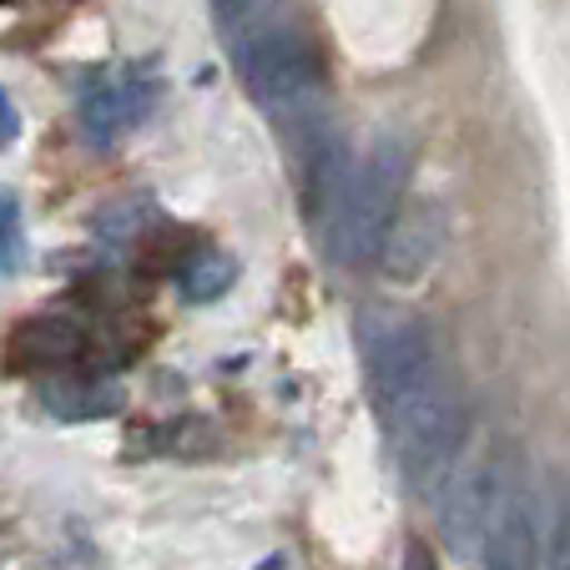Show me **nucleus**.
Returning <instances> with one entry per match:
<instances>
[{
    "instance_id": "8",
    "label": "nucleus",
    "mask_w": 570,
    "mask_h": 570,
    "mask_svg": "<svg viewBox=\"0 0 570 570\" xmlns=\"http://www.w3.org/2000/svg\"><path fill=\"white\" fill-rule=\"evenodd\" d=\"M484 570H546V540H540V510L530 490L505 484L500 510L484 530Z\"/></svg>"
},
{
    "instance_id": "4",
    "label": "nucleus",
    "mask_w": 570,
    "mask_h": 570,
    "mask_svg": "<svg viewBox=\"0 0 570 570\" xmlns=\"http://www.w3.org/2000/svg\"><path fill=\"white\" fill-rule=\"evenodd\" d=\"M358 338H364L368 389H374L379 414H394L414 389H424L440 374V354H434L430 328L404 308H368Z\"/></svg>"
},
{
    "instance_id": "14",
    "label": "nucleus",
    "mask_w": 570,
    "mask_h": 570,
    "mask_svg": "<svg viewBox=\"0 0 570 570\" xmlns=\"http://www.w3.org/2000/svg\"><path fill=\"white\" fill-rule=\"evenodd\" d=\"M213 11L227 36H243V31H253V26L273 21V16H278V0H213Z\"/></svg>"
},
{
    "instance_id": "17",
    "label": "nucleus",
    "mask_w": 570,
    "mask_h": 570,
    "mask_svg": "<svg viewBox=\"0 0 570 570\" xmlns=\"http://www.w3.org/2000/svg\"><path fill=\"white\" fill-rule=\"evenodd\" d=\"M16 137H21V117H16V101L0 87V147H11Z\"/></svg>"
},
{
    "instance_id": "13",
    "label": "nucleus",
    "mask_w": 570,
    "mask_h": 570,
    "mask_svg": "<svg viewBox=\"0 0 570 570\" xmlns=\"http://www.w3.org/2000/svg\"><path fill=\"white\" fill-rule=\"evenodd\" d=\"M26 263V223H21V203L16 193L0 187V273H21Z\"/></svg>"
},
{
    "instance_id": "6",
    "label": "nucleus",
    "mask_w": 570,
    "mask_h": 570,
    "mask_svg": "<svg viewBox=\"0 0 570 570\" xmlns=\"http://www.w3.org/2000/svg\"><path fill=\"white\" fill-rule=\"evenodd\" d=\"M500 495H505V474H500V460H480L450 484L440 510V530H444V546L454 556H470V550L484 546V530L495 520Z\"/></svg>"
},
{
    "instance_id": "9",
    "label": "nucleus",
    "mask_w": 570,
    "mask_h": 570,
    "mask_svg": "<svg viewBox=\"0 0 570 570\" xmlns=\"http://www.w3.org/2000/svg\"><path fill=\"white\" fill-rule=\"evenodd\" d=\"M87 358V328L66 313H36V318L16 323L6 338V364L26 368V374H46V368H71Z\"/></svg>"
},
{
    "instance_id": "1",
    "label": "nucleus",
    "mask_w": 570,
    "mask_h": 570,
    "mask_svg": "<svg viewBox=\"0 0 570 570\" xmlns=\"http://www.w3.org/2000/svg\"><path fill=\"white\" fill-rule=\"evenodd\" d=\"M233 66H237V81L248 87V97L268 117L303 121V127L318 121L313 107L323 97V61H318V46L308 41V31L273 16V21L233 36Z\"/></svg>"
},
{
    "instance_id": "3",
    "label": "nucleus",
    "mask_w": 570,
    "mask_h": 570,
    "mask_svg": "<svg viewBox=\"0 0 570 570\" xmlns=\"http://www.w3.org/2000/svg\"><path fill=\"white\" fill-rule=\"evenodd\" d=\"M384 430L394 440V460L404 470L414 495H434L444 490L454 460L464 450V434H470V410H464V394L450 374H434L424 389H414L394 414H384Z\"/></svg>"
},
{
    "instance_id": "18",
    "label": "nucleus",
    "mask_w": 570,
    "mask_h": 570,
    "mask_svg": "<svg viewBox=\"0 0 570 570\" xmlns=\"http://www.w3.org/2000/svg\"><path fill=\"white\" fill-rule=\"evenodd\" d=\"M404 570H440V560H434L430 550H424L420 540H414V546H410V556H404Z\"/></svg>"
},
{
    "instance_id": "16",
    "label": "nucleus",
    "mask_w": 570,
    "mask_h": 570,
    "mask_svg": "<svg viewBox=\"0 0 570 570\" xmlns=\"http://www.w3.org/2000/svg\"><path fill=\"white\" fill-rule=\"evenodd\" d=\"M550 570H570V495L560 500L556 540H550Z\"/></svg>"
},
{
    "instance_id": "10",
    "label": "nucleus",
    "mask_w": 570,
    "mask_h": 570,
    "mask_svg": "<svg viewBox=\"0 0 570 570\" xmlns=\"http://www.w3.org/2000/svg\"><path fill=\"white\" fill-rule=\"evenodd\" d=\"M147 111H151V87L137 71H127V76L101 71L97 81L81 91V127H87L97 141H111L117 131L137 127Z\"/></svg>"
},
{
    "instance_id": "12",
    "label": "nucleus",
    "mask_w": 570,
    "mask_h": 570,
    "mask_svg": "<svg viewBox=\"0 0 570 570\" xmlns=\"http://www.w3.org/2000/svg\"><path fill=\"white\" fill-rule=\"evenodd\" d=\"M233 278H237V263L227 258V253H197V258L183 263V293L193 303L223 298V293L233 288Z\"/></svg>"
},
{
    "instance_id": "2",
    "label": "nucleus",
    "mask_w": 570,
    "mask_h": 570,
    "mask_svg": "<svg viewBox=\"0 0 570 570\" xmlns=\"http://www.w3.org/2000/svg\"><path fill=\"white\" fill-rule=\"evenodd\" d=\"M414 173V147L410 137L399 131H384L374 137V147L364 151V161L354 167L344 187V203H338L334 223H328V253L344 268H364L368 258H379V243H384L389 223L404 207V187H410Z\"/></svg>"
},
{
    "instance_id": "7",
    "label": "nucleus",
    "mask_w": 570,
    "mask_h": 570,
    "mask_svg": "<svg viewBox=\"0 0 570 570\" xmlns=\"http://www.w3.org/2000/svg\"><path fill=\"white\" fill-rule=\"evenodd\" d=\"M444 253V207L440 203H410L399 207L389 223L384 243H379V268L394 283H414L440 263Z\"/></svg>"
},
{
    "instance_id": "15",
    "label": "nucleus",
    "mask_w": 570,
    "mask_h": 570,
    "mask_svg": "<svg viewBox=\"0 0 570 570\" xmlns=\"http://www.w3.org/2000/svg\"><path fill=\"white\" fill-rule=\"evenodd\" d=\"M141 223H147V207L141 203H117L97 217V227L107 237H131V233H141Z\"/></svg>"
},
{
    "instance_id": "11",
    "label": "nucleus",
    "mask_w": 570,
    "mask_h": 570,
    "mask_svg": "<svg viewBox=\"0 0 570 570\" xmlns=\"http://www.w3.org/2000/svg\"><path fill=\"white\" fill-rule=\"evenodd\" d=\"M41 410L56 414L66 424H87V420H111L127 410V389L117 379H51L36 389Z\"/></svg>"
},
{
    "instance_id": "5",
    "label": "nucleus",
    "mask_w": 570,
    "mask_h": 570,
    "mask_svg": "<svg viewBox=\"0 0 570 570\" xmlns=\"http://www.w3.org/2000/svg\"><path fill=\"white\" fill-rule=\"evenodd\" d=\"M303 137L308 141H303V157H298V207H303V223L328 233L338 203H344L348 177H354V167H348V141L323 117L313 121Z\"/></svg>"
}]
</instances>
